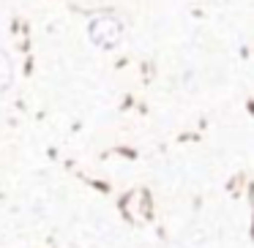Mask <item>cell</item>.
<instances>
[{"label":"cell","mask_w":254,"mask_h":248,"mask_svg":"<svg viewBox=\"0 0 254 248\" xmlns=\"http://www.w3.org/2000/svg\"><path fill=\"white\" fill-rule=\"evenodd\" d=\"M121 36H123V25L115 17H96L90 22V39H93L96 47L112 50V47L121 44Z\"/></svg>","instance_id":"1"},{"label":"cell","mask_w":254,"mask_h":248,"mask_svg":"<svg viewBox=\"0 0 254 248\" xmlns=\"http://www.w3.org/2000/svg\"><path fill=\"white\" fill-rule=\"evenodd\" d=\"M11 77H14V68H11V60L3 50H0V90H6L11 85Z\"/></svg>","instance_id":"2"}]
</instances>
